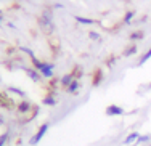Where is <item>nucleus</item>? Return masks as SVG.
<instances>
[{"label":"nucleus","mask_w":151,"mask_h":146,"mask_svg":"<svg viewBox=\"0 0 151 146\" xmlns=\"http://www.w3.org/2000/svg\"><path fill=\"white\" fill-rule=\"evenodd\" d=\"M32 63H34V66H36V69L39 71L43 77H53V64L42 63V61L36 60V58H32Z\"/></svg>","instance_id":"nucleus-1"},{"label":"nucleus","mask_w":151,"mask_h":146,"mask_svg":"<svg viewBox=\"0 0 151 146\" xmlns=\"http://www.w3.org/2000/svg\"><path fill=\"white\" fill-rule=\"evenodd\" d=\"M40 24L43 26V29L47 30H53V16H51V13L47 10V11H43L42 18H40Z\"/></svg>","instance_id":"nucleus-2"},{"label":"nucleus","mask_w":151,"mask_h":146,"mask_svg":"<svg viewBox=\"0 0 151 146\" xmlns=\"http://www.w3.org/2000/svg\"><path fill=\"white\" fill-rule=\"evenodd\" d=\"M47 130H48V124H42V125H40V128L37 130V133L34 135L32 138H31L29 143H31V145H37V143H39V141L43 138V135L47 133Z\"/></svg>","instance_id":"nucleus-3"},{"label":"nucleus","mask_w":151,"mask_h":146,"mask_svg":"<svg viewBox=\"0 0 151 146\" xmlns=\"http://www.w3.org/2000/svg\"><path fill=\"white\" fill-rule=\"evenodd\" d=\"M105 113H106V116H124L125 111H124V108L118 106V104H109V106H106Z\"/></svg>","instance_id":"nucleus-4"},{"label":"nucleus","mask_w":151,"mask_h":146,"mask_svg":"<svg viewBox=\"0 0 151 146\" xmlns=\"http://www.w3.org/2000/svg\"><path fill=\"white\" fill-rule=\"evenodd\" d=\"M138 137H140V135H138V132H132V133H129V135H127V137H125V140L122 141V143H124V145H132V143H137Z\"/></svg>","instance_id":"nucleus-5"},{"label":"nucleus","mask_w":151,"mask_h":146,"mask_svg":"<svg viewBox=\"0 0 151 146\" xmlns=\"http://www.w3.org/2000/svg\"><path fill=\"white\" fill-rule=\"evenodd\" d=\"M73 80H74L73 74H66V76H63V77H61V80H60V82H61V85H63L64 88H68V87L71 85V82H73Z\"/></svg>","instance_id":"nucleus-6"},{"label":"nucleus","mask_w":151,"mask_h":146,"mask_svg":"<svg viewBox=\"0 0 151 146\" xmlns=\"http://www.w3.org/2000/svg\"><path fill=\"white\" fill-rule=\"evenodd\" d=\"M79 88H80V82H79L77 79H74L73 82H71V85L66 88V91H68V93H76Z\"/></svg>","instance_id":"nucleus-7"},{"label":"nucleus","mask_w":151,"mask_h":146,"mask_svg":"<svg viewBox=\"0 0 151 146\" xmlns=\"http://www.w3.org/2000/svg\"><path fill=\"white\" fill-rule=\"evenodd\" d=\"M101 79H103V74H101V69H97L93 72V80H92V85H95L97 87L98 84L101 82Z\"/></svg>","instance_id":"nucleus-8"},{"label":"nucleus","mask_w":151,"mask_h":146,"mask_svg":"<svg viewBox=\"0 0 151 146\" xmlns=\"http://www.w3.org/2000/svg\"><path fill=\"white\" fill-rule=\"evenodd\" d=\"M26 74L34 80V82H40V74L37 72V71H34V69H26Z\"/></svg>","instance_id":"nucleus-9"},{"label":"nucleus","mask_w":151,"mask_h":146,"mask_svg":"<svg viewBox=\"0 0 151 146\" xmlns=\"http://www.w3.org/2000/svg\"><path fill=\"white\" fill-rule=\"evenodd\" d=\"M76 21L77 23H80V24H85V26H92L93 24V19H90V18H84V16H76Z\"/></svg>","instance_id":"nucleus-10"},{"label":"nucleus","mask_w":151,"mask_h":146,"mask_svg":"<svg viewBox=\"0 0 151 146\" xmlns=\"http://www.w3.org/2000/svg\"><path fill=\"white\" fill-rule=\"evenodd\" d=\"M58 101H56V98L53 96V95H47L45 98H43V104H47V106H55Z\"/></svg>","instance_id":"nucleus-11"},{"label":"nucleus","mask_w":151,"mask_h":146,"mask_svg":"<svg viewBox=\"0 0 151 146\" xmlns=\"http://www.w3.org/2000/svg\"><path fill=\"white\" fill-rule=\"evenodd\" d=\"M29 108H31V104L27 103V101H23V103L18 106V113L19 114H26V113H29Z\"/></svg>","instance_id":"nucleus-12"},{"label":"nucleus","mask_w":151,"mask_h":146,"mask_svg":"<svg viewBox=\"0 0 151 146\" xmlns=\"http://www.w3.org/2000/svg\"><path fill=\"white\" fill-rule=\"evenodd\" d=\"M143 39V32L142 30H137V32L130 34V40H142Z\"/></svg>","instance_id":"nucleus-13"},{"label":"nucleus","mask_w":151,"mask_h":146,"mask_svg":"<svg viewBox=\"0 0 151 146\" xmlns=\"http://www.w3.org/2000/svg\"><path fill=\"white\" fill-rule=\"evenodd\" d=\"M133 16H135V11H127L125 13V16H124V23H125V24H129V23L132 21Z\"/></svg>","instance_id":"nucleus-14"},{"label":"nucleus","mask_w":151,"mask_h":146,"mask_svg":"<svg viewBox=\"0 0 151 146\" xmlns=\"http://www.w3.org/2000/svg\"><path fill=\"white\" fill-rule=\"evenodd\" d=\"M135 53H137V47L132 45V47H129V48L124 52V55H125V56H132V55H135Z\"/></svg>","instance_id":"nucleus-15"},{"label":"nucleus","mask_w":151,"mask_h":146,"mask_svg":"<svg viewBox=\"0 0 151 146\" xmlns=\"http://www.w3.org/2000/svg\"><path fill=\"white\" fill-rule=\"evenodd\" d=\"M150 58H151V48H150V50H148V52H146V53H145V55H143V56H142V58H140V64H143V63H146V61H148Z\"/></svg>","instance_id":"nucleus-16"},{"label":"nucleus","mask_w":151,"mask_h":146,"mask_svg":"<svg viewBox=\"0 0 151 146\" xmlns=\"http://www.w3.org/2000/svg\"><path fill=\"white\" fill-rule=\"evenodd\" d=\"M150 135H143V137H138V140H137V143H146V141H150Z\"/></svg>","instance_id":"nucleus-17"},{"label":"nucleus","mask_w":151,"mask_h":146,"mask_svg":"<svg viewBox=\"0 0 151 146\" xmlns=\"http://www.w3.org/2000/svg\"><path fill=\"white\" fill-rule=\"evenodd\" d=\"M88 37H90L92 40H100V34L93 32V30H92V32H88Z\"/></svg>","instance_id":"nucleus-18"},{"label":"nucleus","mask_w":151,"mask_h":146,"mask_svg":"<svg viewBox=\"0 0 151 146\" xmlns=\"http://www.w3.org/2000/svg\"><path fill=\"white\" fill-rule=\"evenodd\" d=\"M0 18H2V11H0Z\"/></svg>","instance_id":"nucleus-19"},{"label":"nucleus","mask_w":151,"mask_h":146,"mask_svg":"<svg viewBox=\"0 0 151 146\" xmlns=\"http://www.w3.org/2000/svg\"><path fill=\"white\" fill-rule=\"evenodd\" d=\"M0 23H2V18H0Z\"/></svg>","instance_id":"nucleus-20"}]
</instances>
